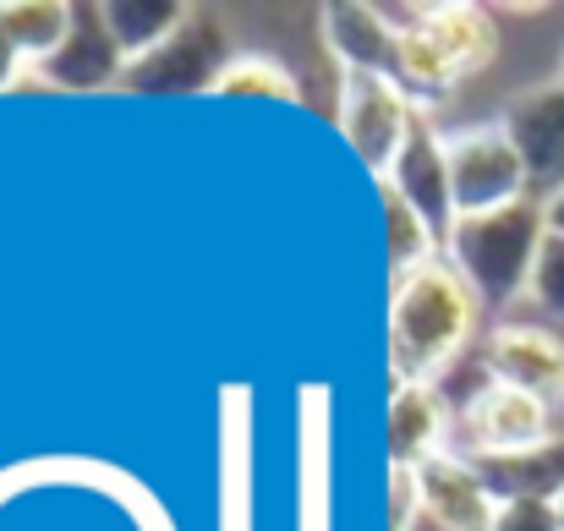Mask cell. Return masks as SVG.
I'll return each instance as SVG.
<instances>
[{
	"label": "cell",
	"instance_id": "cell-1",
	"mask_svg": "<svg viewBox=\"0 0 564 531\" xmlns=\"http://www.w3.org/2000/svg\"><path fill=\"white\" fill-rule=\"evenodd\" d=\"M482 296L455 274L449 258H433L427 269L394 280L389 296V372L394 383H427L466 351L477 329Z\"/></svg>",
	"mask_w": 564,
	"mask_h": 531
},
{
	"label": "cell",
	"instance_id": "cell-2",
	"mask_svg": "<svg viewBox=\"0 0 564 531\" xmlns=\"http://www.w3.org/2000/svg\"><path fill=\"white\" fill-rule=\"evenodd\" d=\"M543 236H549L543 197H527V203L499 208V214H466V219H455V230L444 241V258L455 263V274L488 307H510L532 285Z\"/></svg>",
	"mask_w": 564,
	"mask_h": 531
},
{
	"label": "cell",
	"instance_id": "cell-3",
	"mask_svg": "<svg viewBox=\"0 0 564 531\" xmlns=\"http://www.w3.org/2000/svg\"><path fill=\"white\" fill-rule=\"evenodd\" d=\"M554 444V411L499 378H482L471 389V400L460 405L455 427H449V449L455 460H499V455H527Z\"/></svg>",
	"mask_w": 564,
	"mask_h": 531
},
{
	"label": "cell",
	"instance_id": "cell-4",
	"mask_svg": "<svg viewBox=\"0 0 564 531\" xmlns=\"http://www.w3.org/2000/svg\"><path fill=\"white\" fill-rule=\"evenodd\" d=\"M444 160H449V197H455V214H499V208H516L532 197V176L510 143V132L494 121H477V127H460L444 138Z\"/></svg>",
	"mask_w": 564,
	"mask_h": 531
},
{
	"label": "cell",
	"instance_id": "cell-5",
	"mask_svg": "<svg viewBox=\"0 0 564 531\" xmlns=\"http://www.w3.org/2000/svg\"><path fill=\"white\" fill-rule=\"evenodd\" d=\"M230 61H236V50H230L225 28L203 6H192L187 22L160 50H149L143 61L127 66L121 88L127 94H214Z\"/></svg>",
	"mask_w": 564,
	"mask_h": 531
},
{
	"label": "cell",
	"instance_id": "cell-6",
	"mask_svg": "<svg viewBox=\"0 0 564 531\" xmlns=\"http://www.w3.org/2000/svg\"><path fill=\"white\" fill-rule=\"evenodd\" d=\"M340 138L362 154V165L378 181L394 171L400 149L411 143V132L422 127V116L411 110V99L383 77V72H340V105H335Z\"/></svg>",
	"mask_w": 564,
	"mask_h": 531
},
{
	"label": "cell",
	"instance_id": "cell-7",
	"mask_svg": "<svg viewBox=\"0 0 564 531\" xmlns=\"http://www.w3.org/2000/svg\"><path fill=\"white\" fill-rule=\"evenodd\" d=\"M39 77L50 88H66V94H99V88H121L127 77V55L105 22L99 6H72V28L61 39V50L39 66Z\"/></svg>",
	"mask_w": 564,
	"mask_h": 531
},
{
	"label": "cell",
	"instance_id": "cell-8",
	"mask_svg": "<svg viewBox=\"0 0 564 531\" xmlns=\"http://www.w3.org/2000/svg\"><path fill=\"white\" fill-rule=\"evenodd\" d=\"M488 372L549 411H564V340L543 324H499L488 335Z\"/></svg>",
	"mask_w": 564,
	"mask_h": 531
},
{
	"label": "cell",
	"instance_id": "cell-9",
	"mask_svg": "<svg viewBox=\"0 0 564 531\" xmlns=\"http://www.w3.org/2000/svg\"><path fill=\"white\" fill-rule=\"evenodd\" d=\"M499 127L510 132V143H516L532 186H543V197L560 192L564 186V83L516 94L499 110Z\"/></svg>",
	"mask_w": 564,
	"mask_h": 531
},
{
	"label": "cell",
	"instance_id": "cell-10",
	"mask_svg": "<svg viewBox=\"0 0 564 531\" xmlns=\"http://www.w3.org/2000/svg\"><path fill=\"white\" fill-rule=\"evenodd\" d=\"M378 186H389L394 197H405L416 214H422V225L438 236V247L449 241V230H455V197H449V160H444V138L427 127V116H422V127L411 132V143L400 149V160H394V171L378 181Z\"/></svg>",
	"mask_w": 564,
	"mask_h": 531
},
{
	"label": "cell",
	"instance_id": "cell-11",
	"mask_svg": "<svg viewBox=\"0 0 564 531\" xmlns=\"http://www.w3.org/2000/svg\"><path fill=\"white\" fill-rule=\"evenodd\" d=\"M72 28V0H0V94L39 72Z\"/></svg>",
	"mask_w": 564,
	"mask_h": 531
},
{
	"label": "cell",
	"instance_id": "cell-12",
	"mask_svg": "<svg viewBox=\"0 0 564 531\" xmlns=\"http://www.w3.org/2000/svg\"><path fill=\"white\" fill-rule=\"evenodd\" d=\"M416 483H422V510L444 531H494V521H499V499L482 488L471 460L433 455L416 466Z\"/></svg>",
	"mask_w": 564,
	"mask_h": 531
},
{
	"label": "cell",
	"instance_id": "cell-13",
	"mask_svg": "<svg viewBox=\"0 0 564 531\" xmlns=\"http://www.w3.org/2000/svg\"><path fill=\"white\" fill-rule=\"evenodd\" d=\"M318 39L329 50V61L340 72H383L394 66V28L378 17V6L368 0H335L318 11Z\"/></svg>",
	"mask_w": 564,
	"mask_h": 531
},
{
	"label": "cell",
	"instance_id": "cell-14",
	"mask_svg": "<svg viewBox=\"0 0 564 531\" xmlns=\"http://www.w3.org/2000/svg\"><path fill=\"white\" fill-rule=\"evenodd\" d=\"M422 39L438 50V61L466 83L477 77L494 55H499V28L482 6H466V0H449V6H427L422 17Z\"/></svg>",
	"mask_w": 564,
	"mask_h": 531
},
{
	"label": "cell",
	"instance_id": "cell-15",
	"mask_svg": "<svg viewBox=\"0 0 564 531\" xmlns=\"http://www.w3.org/2000/svg\"><path fill=\"white\" fill-rule=\"evenodd\" d=\"M449 411L427 383H394L389 394V460L394 466H422L449 449Z\"/></svg>",
	"mask_w": 564,
	"mask_h": 531
},
{
	"label": "cell",
	"instance_id": "cell-16",
	"mask_svg": "<svg viewBox=\"0 0 564 531\" xmlns=\"http://www.w3.org/2000/svg\"><path fill=\"white\" fill-rule=\"evenodd\" d=\"M471 472L482 477V488H488L499 505H516V499H543V505H554L564 494V438L543 444V449H527V455L471 460Z\"/></svg>",
	"mask_w": 564,
	"mask_h": 531
},
{
	"label": "cell",
	"instance_id": "cell-17",
	"mask_svg": "<svg viewBox=\"0 0 564 531\" xmlns=\"http://www.w3.org/2000/svg\"><path fill=\"white\" fill-rule=\"evenodd\" d=\"M389 83L411 99V110L416 116H433L455 88H460V77L438 61V50L422 39V28L416 33H405L400 44H394V66H389Z\"/></svg>",
	"mask_w": 564,
	"mask_h": 531
},
{
	"label": "cell",
	"instance_id": "cell-18",
	"mask_svg": "<svg viewBox=\"0 0 564 531\" xmlns=\"http://www.w3.org/2000/svg\"><path fill=\"white\" fill-rule=\"evenodd\" d=\"M99 11H105V22H110L127 66H132V61H143L149 50H160L187 22L192 6H182V0H105Z\"/></svg>",
	"mask_w": 564,
	"mask_h": 531
},
{
	"label": "cell",
	"instance_id": "cell-19",
	"mask_svg": "<svg viewBox=\"0 0 564 531\" xmlns=\"http://www.w3.org/2000/svg\"><path fill=\"white\" fill-rule=\"evenodd\" d=\"M214 94H230V99H280V105H296V99H302V83H296V72H291L280 55L241 50V55L225 66V77H219V88H214Z\"/></svg>",
	"mask_w": 564,
	"mask_h": 531
},
{
	"label": "cell",
	"instance_id": "cell-20",
	"mask_svg": "<svg viewBox=\"0 0 564 531\" xmlns=\"http://www.w3.org/2000/svg\"><path fill=\"white\" fill-rule=\"evenodd\" d=\"M378 192H383V214H389V269H394V280H405V274L427 269L444 247H438V236L422 225V214L405 197H394L389 186H378Z\"/></svg>",
	"mask_w": 564,
	"mask_h": 531
},
{
	"label": "cell",
	"instance_id": "cell-21",
	"mask_svg": "<svg viewBox=\"0 0 564 531\" xmlns=\"http://www.w3.org/2000/svg\"><path fill=\"white\" fill-rule=\"evenodd\" d=\"M527 302H532L549 324H564V236H543V252H538Z\"/></svg>",
	"mask_w": 564,
	"mask_h": 531
},
{
	"label": "cell",
	"instance_id": "cell-22",
	"mask_svg": "<svg viewBox=\"0 0 564 531\" xmlns=\"http://www.w3.org/2000/svg\"><path fill=\"white\" fill-rule=\"evenodd\" d=\"M422 510V483H416V466H394L389 472V531H411Z\"/></svg>",
	"mask_w": 564,
	"mask_h": 531
},
{
	"label": "cell",
	"instance_id": "cell-23",
	"mask_svg": "<svg viewBox=\"0 0 564 531\" xmlns=\"http://www.w3.org/2000/svg\"><path fill=\"white\" fill-rule=\"evenodd\" d=\"M494 531H560V516L543 499H516V505H499Z\"/></svg>",
	"mask_w": 564,
	"mask_h": 531
},
{
	"label": "cell",
	"instance_id": "cell-24",
	"mask_svg": "<svg viewBox=\"0 0 564 531\" xmlns=\"http://www.w3.org/2000/svg\"><path fill=\"white\" fill-rule=\"evenodd\" d=\"M543 219H549V236H564V186L543 197Z\"/></svg>",
	"mask_w": 564,
	"mask_h": 531
},
{
	"label": "cell",
	"instance_id": "cell-25",
	"mask_svg": "<svg viewBox=\"0 0 564 531\" xmlns=\"http://www.w3.org/2000/svg\"><path fill=\"white\" fill-rule=\"evenodd\" d=\"M554 516H560V531H564V494H560V499H554Z\"/></svg>",
	"mask_w": 564,
	"mask_h": 531
},
{
	"label": "cell",
	"instance_id": "cell-26",
	"mask_svg": "<svg viewBox=\"0 0 564 531\" xmlns=\"http://www.w3.org/2000/svg\"><path fill=\"white\" fill-rule=\"evenodd\" d=\"M560 83H564V66H560Z\"/></svg>",
	"mask_w": 564,
	"mask_h": 531
}]
</instances>
